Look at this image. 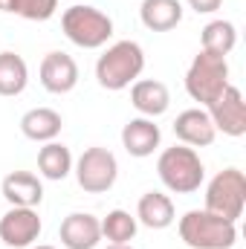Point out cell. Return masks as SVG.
Instances as JSON below:
<instances>
[{
  "mask_svg": "<svg viewBox=\"0 0 246 249\" xmlns=\"http://www.w3.org/2000/svg\"><path fill=\"white\" fill-rule=\"evenodd\" d=\"M136 217H139L136 223H142L148 229H168L174 223V203L162 191H148L139 197Z\"/></svg>",
  "mask_w": 246,
  "mask_h": 249,
  "instance_id": "16",
  "label": "cell"
},
{
  "mask_svg": "<svg viewBox=\"0 0 246 249\" xmlns=\"http://www.w3.org/2000/svg\"><path fill=\"white\" fill-rule=\"evenodd\" d=\"M41 235V217L35 209L26 206H12L0 217V241L12 249H26L32 247Z\"/></svg>",
  "mask_w": 246,
  "mask_h": 249,
  "instance_id": "8",
  "label": "cell"
},
{
  "mask_svg": "<svg viewBox=\"0 0 246 249\" xmlns=\"http://www.w3.org/2000/svg\"><path fill=\"white\" fill-rule=\"evenodd\" d=\"M180 238L191 249H232L238 241V226L206 209H194L180 217Z\"/></svg>",
  "mask_w": 246,
  "mask_h": 249,
  "instance_id": "2",
  "label": "cell"
},
{
  "mask_svg": "<svg viewBox=\"0 0 246 249\" xmlns=\"http://www.w3.org/2000/svg\"><path fill=\"white\" fill-rule=\"evenodd\" d=\"M246 206V177L241 168H223L214 174V180L206 188V212L223 217V220H238Z\"/></svg>",
  "mask_w": 246,
  "mask_h": 249,
  "instance_id": "6",
  "label": "cell"
},
{
  "mask_svg": "<svg viewBox=\"0 0 246 249\" xmlns=\"http://www.w3.org/2000/svg\"><path fill=\"white\" fill-rule=\"evenodd\" d=\"M58 235L67 249H96L102 241V220L87 212H72L61 220Z\"/></svg>",
  "mask_w": 246,
  "mask_h": 249,
  "instance_id": "10",
  "label": "cell"
},
{
  "mask_svg": "<svg viewBox=\"0 0 246 249\" xmlns=\"http://www.w3.org/2000/svg\"><path fill=\"white\" fill-rule=\"evenodd\" d=\"M58 9V0H9L12 15H20L26 20H50Z\"/></svg>",
  "mask_w": 246,
  "mask_h": 249,
  "instance_id": "23",
  "label": "cell"
},
{
  "mask_svg": "<svg viewBox=\"0 0 246 249\" xmlns=\"http://www.w3.org/2000/svg\"><path fill=\"white\" fill-rule=\"evenodd\" d=\"M3 197L12 203V206H26V209H35L41 200H44V186L35 174L29 171H12L9 177H3Z\"/></svg>",
  "mask_w": 246,
  "mask_h": 249,
  "instance_id": "15",
  "label": "cell"
},
{
  "mask_svg": "<svg viewBox=\"0 0 246 249\" xmlns=\"http://www.w3.org/2000/svg\"><path fill=\"white\" fill-rule=\"evenodd\" d=\"M174 133L188 148H206L217 136L214 122H211V116H209L206 107H188V110H183L177 116V122H174Z\"/></svg>",
  "mask_w": 246,
  "mask_h": 249,
  "instance_id": "11",
  "label": "cell"
},
{
  "mask_svg": "<svg viewBox=\"0 0 246 249\" xmlns=\"http://www.w3.org/2000/svg\"><path fill=\"white\" fill-rule=\"evenodd\" d=\"M226 87H229V64H226V58L200 50L194 55L191 67H188V72H185L188 96L194 102H200L203 107H209Z\"/></svg>",
  "mask_w": 246,
  "mask_h": 249,
  "instance_id": "5",
  "label": "cell"
},
{
  "mask_svg": "<svg viewBox=\"0 0 246 249\" xmlns=\"http://www.w3.org/2000/svg\"><path fill=\"white\" fill-rule=\"evenodd\" d=\"M145 70V53L136 41H116L107 47L105 55L96 61V78L105 90H124L130 87Z\"/></svg>",
  "mask_w": 246,
  "mask_h": 249,
  "instance_id": "1",
  "label": "cell"
},
{
  "mask_svg": "<svg viewBox=\"0 0 246 249\" xmlns=\"http://www.w3.org/2000/svg\"><path fill=\"white\" fill-rule=\"evenodd\" d=\"M107 249H133V247H130V244H110Z\"/></svg>",
  "mask_w": 246,
  "mask_h": 249,
  "instance_id": "25",
  "label": "cell"
},
{
  "mask_svg": "<svg viewBox=\"0 0 246 249\" xmlns=\"http://www.w3.org/2000/svg\"><path fill=\"white\" fill-rule=\"evenodd\" d=\"M41 84L44 90L64 96L78 84V64L67 53H47L41 61Z\"/></svg>",
  "mask_w": 246,
  "mask_h": 249,
  "instance_id": "12",
  "label": "cell"
},
{
  "mask_svg": "<svg viewBox=\"0 0 246 249\" xmlns=\"http://www.w3.org/2000/svg\"><path fill=\"white\" fill-rule=\"evenodd\" d=\"M119 177V162L107 148H87L75 162V180L87 194L110 191Z\"/></svg>",
  "mask_w": 246,
  "mask_h": 249,
  "instance_id": "7",
  "label": "cell"
},
{
  "mask_svg": "<svg viewBox=\"0 0 246 249\" xmlns=\"http://www.w3.org/2000/svg\"><path fill=\"white\" fill-rule=\"evenodd\" d=\"M238 44V29L229 20H211L203 26V50L214 53V55H229Z\"/></svg>",
  "mask_w": 246,
  "mask_h": 249,
  "instance_id": "21",
  "label": "cell"
},
{
  "mask_svg": "<svg viewBox=\"0 0 246 249\" xmlns=\"http://www.w3.org/2000/svg\"><path fill=\"white\" fill-rule=\"evenodd\" d=\"M130 105L145 116V119H154V116H162L171 105V93L162 81L157 78H142V81H133L130 87Z\"/></svg>",
  "mask_w": 246,
  "mask_h": 249,
  "instance_id": "13",
  "label": "cell"
},
{
  "mask_svg": "<svg viewBox=\"0 0 246 249\" xmlns=\"http://www.w3.org/2000/svg\"><path fill=\"white\" fill-rule=\"evenodd\" d=\"M61 29L81 50H99L113 38V20L96 6H70V9H64Z\"/></svg>",
  "mask_w": 246,
  "mask_h": 249,
  "instance_id": "4",
  "label": "cell"
},
{
  "mask_svg": "<svg viewBox=\"0 0 246 249\" xmlns=\"http://www.w3.org/2000/svg\"><path fill=\"white\" fill-rule=\"evenodd\" d=\"M139 18L151 32H168V29L180 26L183 3L180 0H142Z\"/></svg>",
  "mask_w": 246,
  "mask_h": 249,
  "instance_id": "18",
  "label": "cell"
},
{
  "mask_svg": "<svg viewBox=\"0 0 246 249\" xmlns=\"http://www.w3.org/2000/svg\"><path fill=\"white\" fill-rule=\"evenodd\" d=\"M188 6L197 12V15H211L223 6V0H188Z\"/></svg>",
  "mask_w": 246,
  "mask_h": 249,
  "instance_id": "24",
  "label": "cell"
},
{
  "mask_svg": "<svg viewBox=\"0 0 246 249\" xmlns=\"http://www.w3.org/2000/svg\"><path fill=\"white\" fill-rule=\"evenodd\" d=\"M29 70L18 53H0V96H20L26 90Z\"/></svg>",
  "mask_w": 246,
  "mask_h": 249,
  "instance_id": "19",
  "label": "cell"
},
{
  "mask_svg": "<svg viewBox=\"0 0 246 249\" xmlns=\"http://www.w3.org/2000/svg\"><path fill=\"white\" fill-rule=\"evenodd\" d=\"M206 110L214 122V130H223L226 136H235V139L246 133V102L238 87L229 84Z\"/></svg>",
  "mask_w": 246,
  "mask_h": 249,
  "instance_id": "9",
  "label": "cell"
},
{
  "mask_svg": "<svg viewBox=\"0 0 246 249\" xmlns=\"http://www.w3.org/2000/svg\"><path fill=\"white\" fill-rule=\"evenodd\" d=\"M61 113H55L53 107H32L20 116V130L32 142H53L61 133Z\"/></svg>",
  "mask_w": 246,
  "mask_h": 249,
  "instance_id": "17",
  "label": "cell"
},
{
  "mask_svg": "<svg viewBox=\"0 0 246 249\" xmlns=\"http://www.w3.org/2000/svg\"><path fill=\"white\" fill-rule=\"evenodd\" d=\"M38 171L47 177V180H64L70 171H72V154L70 148L61 142H47L41 151H38Z\"/></svg>",
  "mask_w": 246,
  "mask_h": 249,
  "instance_id": "20",
  "label": "cell"
},
{
  "mask_svg": "<svg viewBox=\"0 0 246 249\" xmlns=\"http://www.w3.org/2000/svg\"><path fill=\"white\" fill-rule=\"evenodd\" d=\"M159 139H162V133H159V124H154V119H145V116H139V119H130V122L122 127V145L124 151L130 154V157H151L157 148H159Z\"/></svg>",
  "mask_w": 246,
  "mask_h": 249,
  "instance_id": "14",
  "label": "cell"
},
{
  "mask_svg": "<svg viewBox=\"0 0 246 249\" xmlns=\"http://www.w3.org/2000/svg\"><path fill=\"white\" fill-rule=\"evenodd\" d=\"M157 174L162 180V186L177 191V194H191L203 186L206 168L200 162V154L188 145H174L165 148L157 160Z\"/></svg>",
  "mask_w": 246,
  "mask_h": 249,
  "instance_id": "3",
  "label": "cell"
},
{
  "mask_svg": "<svg viewBox=\"0 0 246 249\" xmlns=\"http://www.w3.org/2000/svg\"><path fill=\"white\" fill-rule=\"evenodd\" d=\"M136 217H130V212L113 209L107 212V217L102 220V238H107L110 244H130L136 238Z\"/></svg>",
  "mask_w": 246,
  "mask_h": 249,
  "instance_id": "22",
  "label": "cell"
},
{
  "mask_svg": "<svg viewBox=\"0 0 246 249\" xmlns=\"http://www.w3.org/2000/svg\"><path fill=\"white\" fill-rule=\"evenodd\" d=\"M32 249H55V247H32Z\"/></svg>",
  "mask_w": 246,
  "mask_h": 249,
  "instance_id": "26",
  "label": "cell"
}]
</instances>
